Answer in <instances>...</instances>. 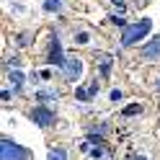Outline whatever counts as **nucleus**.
<instances>
[{
  "mask_svg": "<svg viewBox=\"0 0 160 160\" xmlns=\"http://www.w3.org/2000/svg\"><path fill=\"white\" fill-rule=\"evenodd\" d=\"M150 28H152V21H150V18H139V21L124 26L122 47H132V44H137V42H142V39L150 34Z\"/></svg>",
  "mask_w": 160,
  "mask_h": 160,
  "instance_id": "f257e3e1",
  "label": "nucleus"
},
{
  "mask_svg": "<svg viewBox=\"0 0 160 160\" xmlns=\"http://www.w3.org/2000/svg\"><path fill=\"white\" fill-rule=\"evenodd\" d=\"M0 160H31V152L11 142L8 137H3L0 139Z\"/></svg>",
  "mask_w": 160,
  "mask_h": 160,
  "instance_id": "f03ea898",
  "label": "nucleus"
},
{
  "mask_svg": "<svg viewBox=\"0 0 160 160\" xmlns=\"http://www.w3.org/2000/svg\"><path fill=\"white\" fill-rule=\"evenodd\" d=\"M62 70H65V78L70 80V83H78L80 75H83V62H80L78 57H70V59H65Z\"/></svg>",
  "mask_w": 160,
  "mask_h": 160,
  "instance_id": "7ed1b4c3",
  "label": "nucleus"
},
{
  "mask_svg": "<svg viewBox=\"0 0 160 160\" xmlns=\"http://www.w3.org/2000/svg\"><path fill=\"white\" fill-rule=\"evenodd\" d=\"M34 119V124L39 127H49V124H54V114H52V108H47V106H36L31 108V114H28Z\"/></svg>",
  "mask_w": 160,
  "mask_h": 160,
  "instance_id": "20e7f679",
  "label": "nucleus"
},
{
  "mask_svg": "<svg viewBox=\"0 0 160 160\" xmlns=\"http://www.w3.org/2000/svg\"><path fill=\"white\" fill-rule=\"evenodd\" d=\"M49 62H52V65H65L62 44H59V36L57 34H52V42H49Z\"/></svg>",
  "mask_w": 160,
  "mask_h": 160,
  "instance_id": "39448f33",
  "label": "nucleus"
},
{
  "mask_svg": "<svg viewBox=\"0 0 160 160\" xmlns=\"http://www.w3.org/2000/svg\"><path fill=\"white\" fill-rule=\"evenodd\" d=\"M96 93H98V83L93 80V83H88V85H83V88H78V91H75V98H78V101H91Z\"/></svg>",
  "mask_w": 160,
  "mask_h": 160,
  "instance_id": "423d86ee",
  "label": "nucleus"
},
{
  "mask_svg": "<svg viewBox=\"0 0 160 160\" xmlns=\"http://www.w3.org/2000/svg\"><path fill=\"white\" fill-rule=\"evenodd\" d=\"M142 57H145V59H158V57H160V36H155L152 42L142 49Z\"/></svg>",
  "mask_w": 160,
  "mask_h": 160,
  "instance_id": "0eeeda50",
  "label": "nucleus"
},
{
  "mask_svg": "<svg viewBox=\"0 0 160 160\" xmlns=\"http://www.w3.org/2000/svg\"><path fill=\"white\" fill-rule=\"evenodd\" d=\"M49 160H67V152L62 147H54V150H49Z\"/></svg>",
  "mask_w": 160,
  "mask_h": 160,
  "instance_id": "6e6552de",
  "label": "nucleus"
},
{
  "mask_svg": "<svg viewBox=\"0 0 160 160\" xmlns=\"http://www.w3.org/2000/svg\"><path fill=\"white\" fill-rule=\"evenodd\" d=\"M59 8H62L59 0H44V11H59Z\"/></svg>",
  "mask_w": 160,
  "mask_h": 160,
  "instance_id": "1a4fd4ad",
  "label": "nucleus"
},
{
  "mask_svg": "<svg viewBox=\"0 0 160 160\" xmlns=\"http://www.w3.org/2000/svg\"><path fill=\"white\" fill-rule=\"evenodd\" d=\"M8 78H11V83H13V85H21V83H23V72H18V70H13Z\"/></svg>",
  "mask_w": 160,
  "mask_h": 160,
  "instance_id": "9d476101",
  "label": "nucleus"
},
{
  "mask_svg": "<svg viewBox=\"0 0 160 160\" xmlns=\"http://www.w3.org/2000/svg\"><path fill=\"white\" fill-rule=\"evenodd\" d=\"M139 111H142V106H137V103H134V106H127V108H124V116H134V114H139Z\"/></svg>",
  "mask_w": 160,
  "mask_h": 160,
  "instance_id": "9b49d317",
  "label": "nucleus"
},
{
  "mask_svg": "<svg viewBox=\"0 0 160 160\" xmlns=\"http://www.w3.org/2000/svg\"><path fill=\"white\" fill-rule=\"evenodd\" d=\"M75 44H88V34L85 31H78L75 34Z\"/></svg>",
  "mask_w": 160,
  "mask_h": 160,
  "instance_id": "f8f14e48",
  "label": "nucleus"
},
{
  "mask_svg": "<svg viewBox=\"0 0 160 160\" xmlns=\"http://www.w3.org/2000/svg\"><path fill=\"white\" fill-rule=\"evenodd\" d=\"M88 145H101V137L98 134H88Z\"/></svg>",
  "mask_w": 160,
  "mask_h": 160,
  "instance_id": "ddd939ff",
  "label": "nucleus"
},
{
  "mask_svg": "<svg viewBox=\"0 0 160 160\" xmlns=\"http://www.w3.org/2000/svg\"><path fill=\"white\" fill-rule=\"evenodd\" d=\"M54 96H57L54 91H52V93H39V101H49V98H52V101H54Z\"/></svg>",
  "mask_w": 160,
  "mask_h": 160,
  "instance_id": "4468645a",
  "label": "nucleus"
},
{
  "mask_svg": "<svg viewBox=\"0 0 160 160\" xmlns=\"http://www.w3.org/2000/svg\"><path fill=\"white\" fill-rule=\"evenodd\" d=\"M108 70H111V59H106V62L101 65V75H108Z\"/></svg>",
  "mask_w": 160,
  "mask_h": 160,
  "instance_id": "2eb2a0df",
  "label": "nucleus"
},
{
  "mask_svg": "<svg viewBox=\"0 0 160 160\" xmlns=\"http://www.w3.org/2000/svg\"><path fill=\"white\" fill-rule=\"evenodd\" d=\"M108 98H111V101H122V91H111Z\"/></svg>",
  "mask_w": 160,
  "mask_h": 160,
  "instance_id": "dca6fc26",
  "label": "nucleus"
},
{
  "mask_svg": "<svg viewBox=\"0 0 160 160\" xmlns=\"http://www.w3.org/2000/svg\"><path fill=\"white\" fill-rule=\"evenodd\" d=\"M111 21H114V23H119V26H127V21H124L122 16H111Z\"/></svg>",
  "mask_w": 160,
  "mask_h": 160,
  "instance_id": "f3484780",
  "label": "nucleus"
},
{
  "mask_svg": "<svg viewBox=\"0 0 160 160\" xmlns=\"http://www.w3.org/2000/svg\"><path fill=\"white\" fill-rule=\"evenodd\" d=\"M39 78H42V80H49V78H52V72H49V70H42V72H39Z\"/></svg>",
  "mask_w": 160,
  "mask_h": 160,
  "instance_id": "a211bd4d",
  "label": "nucleus"
},
{
  "mask_svg": "<svg viewBox=\"0 0 160 160\" xmlns=\"http://www.w3.org/2000/svg\"><path fill=\"white\" fill-rule=\"evenodd\" d=\"M111 3H114V5L119 8V11H124V0H111Z\"/></svg>",
  "mask_w": 160,
  "mask_h": 160,
  "instance_id": "6ab92c4d",
  "label": "nucleus"
}]
</instances>
